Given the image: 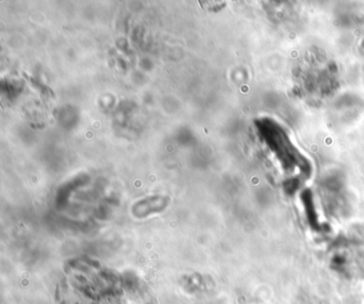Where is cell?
<instances>
[{"mask_svg":"<svg viewBox=\"0 0 364 304\" xmlns=\"http://www.w3.org/2000/svg\"><path fill=\"white\" fill-rule=\"evenodd\" d=\"M259 129L268 148L281 163L285 173L306 175L310 171L308 161L298 152L285 131L278 124L262 123Z\"/></svg>","mask_w":364,"mask_h":304,"instance_id":"6da1fadb","label":"cell"}]
</instances>
